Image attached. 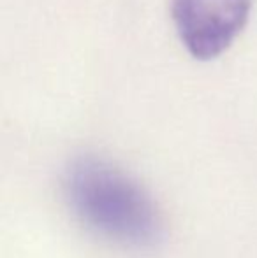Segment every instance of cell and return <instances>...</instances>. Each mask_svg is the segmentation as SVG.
<instances>
[{"mask_svg": "<svg viewBox=\"0 0 257 258\" xmlns=\"http://www.w3.org/2000/svg\"><path fill=\"white\" fill-rule=\"evenodd\" d=\"M62 184L72 213L97 234L136 248L155 244L162 235L150 195L111 163L93 156L74 160Z\"/></svg>", "mask_w": 257, "mask_h": 258, "instance_id": "cell-1", "label": "cell"}, {"mask_svg": "<svg viewBox=\"0 0 257 258\" xmlns=\"http://www.w3.org/2000/svg\"><path fill=\"white\" fill-rule=\"evenodd\" d=\"M252 0H171V16L183 48L197 60L224 53L250 16Z\"/></svg>", "mask_w": 257, "mask_h": 258, "instance_id": "cell-2", "label": "cell"}]
</instances>
